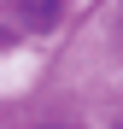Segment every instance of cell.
Segmentation results:
<instances>
[{
    "instance_id": "cell-1",
    "label": "cell",
    "mask_w": 123,
    "mask_h": 129,
    "mask_svg": "<svg viewBox=\"0 0 123 129\" xmlns=\"http://www.w3.org/2000/svg\"><path fill=\"white\" fill-rule=\"evenodd\" d=\"M59 6H65V0H24V24L29 29H47L53 18H59Z\"/></svg>"
}]
</instances>
